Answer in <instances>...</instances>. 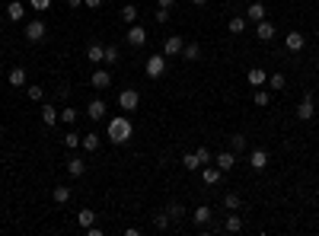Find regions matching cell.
<instances>
[{"instance_id":"6da1fadb","label":"cell","mask_w":319,"mask_h":236,"mask_svg":"<svg viewBox=\"0 0 319 236\" xmlns=\"http://www.w3.org/2000/svg\"><path fill=\"white\" fill-rule=\"evenodd\" d=\"M134 137V125H131V118H128V112L125 115H115V118H109V144H128V140Z\"/></svg>"},{"instance_id":"7a4b0ae2","label":"cell","mask_w":319,"mask_h":236,"mask_svg":"<svg viewBox=\"0 0 319 236\" xmlns=\"http://www.w3.org/2000/svg\"><path fill=\"white\" fill-rule=\"evenodd\" d=\"M144 74L150 77V80H160L163 74H166V54H150L147 61H144Z\"/></svg>"},{"instance_id":"3957f363","label":"cell","mask_w":319,"mask_h":236,"mask_svg":"<svg viewBox=\"0 0 319 236\" xmlns=\"http://www.w3.org/2000/svg\"><path fill=\"white\" fill-rule=\"evenodd\" d=\"M137 105H140V93L134 86H128V90L118 93V109H122V112H134Z\"/></svg>"},{"instance_id":"277c9868","label":"cell","mask_w":319,"mask_h":236,"mask_svg":"<svg viewBox=\"0 0 319 236\" xmlns=\"http://www.w3.org/2000/svg\"><path fill=\"white\" fill-rule=\"evenodd\" d=\"M125 42L131 45V48H144V45H147V29H144V26H137V22H131V26H128Z\"/></svg>"},{"instance_id":"5b68a950","label":"cell","mask_w":319,"mask_h":236,"mask_svg":"<svg viewBox=\"0 0 319 236\" xmlns=\"http://www.w3.org/2000/svg\"><path fill=\"white\" fill-rule=\"evenodd\" d=\"M294 112H297V118H300V122H313V115H316V105H313V93H306V96L297 102V109H294Z\"/></svg>"},{"instance_id":"8992f818","label":"cell","mask_w":319,"mask_h":236,"mask_svg":"<svg viewBox=\"0 0 319 236\" xmlns=\"http://www.w3.org/2000/svg\"><path fill=\"white\" fill-rule=\"evenodd\" d=\"M105 112H109V105H105L102 99H90L86 102V118H90V122H102Z\"/></svg>"},{"instance_id":"52a82bcc","label":"cell","mask_w":319,"mask_h":236,"mask_svg":"<svg viewBox=\"0 0 319 236\" xmlns=\"http://www.w3.org/2000/svg\"><path fill=\"white\" fill-rule=\"evenodd\" d=\"M182 48H185V39H182V35H169V39L163 42V54H166V57L182 54Z\"/></svg>"},{"instance_id":"ba28073f","label":"cell","mask_w":319,"mask_h":236,"mask_svg":"<svg viewBox=\"0 0 319 236\" xmlns=\"http://www.w3.org/2000/svg\"><path fill=\"white\" fill-rule=\"evenodd\" d=\"M45 32H48V29H45L42 19H29V22H26V39H29V42H42Z\"/></svg>"},{"instance_id":"9c48e42d","label":"cell","mask_w":319,"mask_h":236,"mask_svg":"<svg viewBox=\"0 0 319 236\" xmlns=\"http://www.w3.org/2000/svg\"><path fill=\"white\" fill-rule=\"evenodd\" d=\"M214 166H217L220 172H230V169L236 166V153H233V150H223V153H217V157H214Z\"/></svg>"},{"instance_id":"30bf717a","label":"cell","mask_w":319,"mask_h":236,"mask_svg":"<svg viewBox=\"0 0 319 236\" xmlns=\"http://www.w3.org/2000/svg\"><path fill=\"white\" fill-rule=\"evenodd\" d=\"M201 179H205V185H220L223 182V172L214 166V163H208V166H201Z\"/></svg>"},{"instance_id":"8fae6325","label":"cell","mask_w":319,"mask_h":236,"mask_svg":"<svg viewBox=\"0 0 319 236\" xmlns=\"http://www.w3.org/2000/svg\"><path fill=\"white\" fill-rule=\"evenodd\" d=\"M57 118H61L57 105H54V102H42V122L48 125V128H54V125H57Z\"/></svg>"},{"instance_id":"7c38bea8","label":"cell","mask_w":319,"mask_h":236,"mask_svg":"<svg viewBox=\"0 0 319 236\" xmlns=\"http://www.w3.org/2000/svg\"><path fill=\"white\" fill-rule=\"evenodd\" d=\"M90 83H93V90H109L112 86V74L109 70H93Z\"/></svg>"},{"instance_id":"4fadbf2b","label":"cell","mask_w":319,"mask_h":236,"mask_svg":"<svg viewBox=\"0 0 319 236\" xmlns=\"http://www.w3.org/2000/svg\"><path fill=\"white\" fill-rule=\"evenodd\" d=\"M284 45H287V51H291V54H297V51H303V45H306V35H303V32H287Z\"/></svg>"},{"instance_id":"5bb4252c","label":"cell","mask_w":319,"mask_h":236,"mask_svg":"<svg viewBox=\"0 0 319 236\" xmlns=\"http://www.w3.org/2000/svg\"><path fill=\"white\" fill-rule=\"evenodd\" d=\"M7 83L10 86H29V74H26V67H13L7 74Z\"/></svg>"},{"instance_id":"9a60e30c","label":"cell","mask_w":319,"mask_h":236,"mask_svg":"<svg viewBox=\"0 0 319 236\" xmlns=\"http://www.w3.org/2000/svg\"><path fill=\"white\" fill-rule=\"evenodd\" d=\"M255 35H258V42H271L275 39V22H268V19H262V22H255Z\"/></svg>"},{"instance_id":"2e32d148","label":"cell","mask_w":319,"mask_h":236,"mask_svg":"<svg viewBox=\"0 0 319 236\" xmlns=\"http://www.w3.org/2000/svg\"><path fill=\"white\" fill-rule=\"evenodd\" d=\"M83 172H86L83 157H67V175H70V179H80Z\"/></svg>"},{"instance_id":"e0dca14e","label":"cell","mask_w":319,"mask_h":236,"mask_svg":"<svg viewBox=\"0 0 319 236\" xmlns=\"http://www.w3.org/2000/svg\"><path fill=\"white\" fill-rule=\"evenodd\" d=\"M249 166H252V169H258V172H262V169L268 166V153H265L262 147H258V150H249Z\"/></svg>"},{"instance_id":"ac0fdd59","label":"cell","mask_w":319,"mask_h":236,"mask_svg":"<svg viewBox=\"0 0 319 236\" xmlns=\"http://www.w3.org/2000/svg\"><path fill=\"white\" fill-rule=\"evenodd\" d=\"M86 61H90V64H102V61H105V45L93 42L90 48H86Z\"/></svg>"},{"instance_id":"d6986e66","label":"cell","mask_w":319,"mask_h":236,"mask_svg":"<svg viewBox=\"0 0 319 236\" xmlns=\"http://www.w3.org/2000/svg\"><path fill=\"white\" fill-rule=\"evenodd\" d=\"M211 217H214V214H211V208H208V204H198V208L192 211V220L198 223V227H208Z\"/></svg>"},{"instance_id":"ffe728a7","label":"cell","mask_w":319,"mask_h":236,"mask_svg":"<svg viewBox=\"0 0 319 236\" xmlns=\"http://www.w3.org/2000/svg\"><path fill=\"white\" fill-rule=\"evenodd\" d=\"M80 147H83L86 153H96V150L102 147V137H99L96 131H90V134H83V140H80Z\"/></svg>"},{"instance_id":"44dd1931","label":"cell","mask_w":319,"mask_h":236,"mask_svg":"<svg viewBox=\"0 0 319 236\" xmlns=\"http://www.w3.org/2000/svg\"><path fill=\"white\" fill-rule=\"evenodd\" d=\"M7 16L13 22H19L22 16H26V4H22V0H10V4H7Z\"/></svg>"},{"instance_id":"7402d4cb","label":"cell","mask_w":319,"mask_h":236,"mask_svg":"<svg viewBox=\"0 0 319 236\" xmlns=\"http://www.w3.org/2000/svg\"><path fill=\"white\" fill-rule=\"evenodd\" d=\"M246 80H249V86H255V90H258V86H265V83H268V74H265L262 67H252L249 74H246Z\"/></svg>"},{"instance_id":"603a6c76","label":"cell","mask_w":319,"mask_h":236,"mask_svg":"<svg viewBox=\"0 0 319 236\" xmlns=\"http://www.w3.org/2000/svg\"><path fill=\"white\" fill-rule=\"evenodd\" d=\"M246 19H249V22H262L265 19V7L258 4V0H255V4H249V7H246Z\"/></svg>"},{"instance_id":"cb8c5ba5","label":"cell","mask_w":319,"mask_h":236,"mask_svg":"<svg viewBox=\"0 0 319 236\" xmlns=\"http://www.w3.org/2000/svg\"><path fill=\"white\" fill-rule=\"evenodd\" d=\"M77 223H80V227H93V223H96V211H90V208H80L77 211Z\"/></svg>"},{"instance_id":"d4e9b609","label":"cell","mask_w":319,"mask_h":236,"mask_svg":"<svg viewBox=\"0 0 319 236\" xmlns=\"http://www.w3.org/2000/svg\"><path fill=\"white\" fill-rule=\"evenodd\" d=\"M246 26H249V19H246V16H230V22H227V29H230L233 35H243Z\"/></svg>"},{"instance_id":"484cf974","label":"cell","mask_w":319,"mask_h":236,"mask_svg":"<svg viewBox=\"0 0 319 236\" xmlns=\"http://www.w3.org/2000/svg\"><path fill=\"white\" fill-rule=\"evenodd\" d=\"M252 102L258 105V109H265V105H271V90H262V86H258V90L252 93Z\"/></svg>"},{"instance_id":"4316f807","label":"cell","mask_w":319,"mask_h":236,"mask_svg":"<svg viewBox=\"0 0 319 236\" xmlns=\"http://www.w3.org/2000/svg\"><path fill=\"white\" fill-rule=\"evenodd\" d=\"M223 230H227V233H240V230H243V217H240V214H227V220H223Z\"/></svg>"},{"instance_id":"83f0119b","label":"cell","mask_w":319,"mask_h":236,"mask_svg":"<svg viewBox=\"0 0 319 236\" xmlns=\"http://www.w3.org/2000/svg\"><path fill=\"white\" fill-rule=\"evenodd\" d=\"M182 57H185V61H198V57H201V45H198V42H188L185 48H182Z\"/></svg>"},{"instance_id":"f1b7e54d","label":"cell","mask_w":319,"mask_h":236,"mask_svg":"<svg viewBox=\"0 0 319 236\" xmlns=\"http://www.w3.org/2000/svg\"><path fill=\"white\" fill-rule=\"evenodd\" d=\"M51 198H54V204H57V208L67 204V201H70V188H67V185H57L54 192H51Z\"/></svg>"},{"instance_id":"f546056e","label":"cell","mask_w":319,"mask_h":236,"mask_svg":"<svg viewBox=\"0 0 319 236\" xmlns=\"http://www.w3.org/2000/svg\"><path fill=\"white\" fill-rule=\"evenodd\" d=\"M169 214L166 211H157V214H153V230H169Z\"/></svg>"},{"instance_id":"4dcf8cb0","label":"cell","mask_w":319,"mask_h":236,"mask_svg":"<svg viewBox=\"0 0 319 236\" xmlns=\"http://www.w3.org/2000/svg\"><path fill=\"white\" fill-rule=\"evenodd\" d=\"M240 204H243V198L236 195V192H227V195H223V208H227V211H240Z\"/></svg>"},{"instance_id":"1f68e13d","label":"cell","mask_w":319,"mask_h":236,"mask_svg":"<svg viewBox=\"0 0 319 236\" xmlns=\"http://www.w3.org/2000/svg\"><path fill=\"white\" fill-rule=\"evenodd\" d=\"M246 147H249V140H246V134H233V137H230V150H233V153H243Z\"/></svg>"},{"instance_id":"d6a6232c","label":"cell","mask_w":319,"mask_h":236,"mask_svg":"<svg viewBox=\"0 0 319 236\" xmlns=\"http://www.w3.org/2000/svg\"><path fill=\"white\" fill-rule=\"evenodd\" d=\"M137 13H140V10H137L134 4H128V7H122V19L128 22V26H131V22H137Z\"/></svg>"},{"instance_id":"836d02e7","label":"cell","mask_w":319,"mask_h":236,"mask_svg":"<svg viewBox=\"0 0 319 236\" xmlns=\"http://www.w3.org/2000/svg\"><path fill=\"white\" fill-rule=\"evenodd\" d=\"M80 140H83V134L67 131V134H64V147H67V150H77V147H80Z\"/></svg>"},{"instance_id":"e575fe53","label":"cell","mask_w":319,"mask_h":236,"mask_svg":"<svg viewBox=\"0 0 319 236\" xmlns=\"http://www.w3.org/2000/svg\"><path fill=\"white\" fill-rule=\"evenodd\" d=\"M77 118H80L77 109H70V105H64V109H61V122L64 125H77Z\"/></svg>"},{"instance_id":"d590c367","label":"cell","mask_w":319,"mask_h":236,"mask_svg":"<svg viewBox=\"0 0 319 236\" xmlns=\"http://www.w3.org/2000/svg\"><path fill=\"white\" fill-rule=\"evenodd\" d=\"M166 214H169V220H179V217H185V208L179 201H169L166 204Z\"/></svg>"},{"instance_id":"8d00e7d4","label":"cell","mask_w":319,"mask_h":236,"mask_svg":"<svg viewBox=\"0 0 319 236\" xmlns=\"http://www.w3.org/2000/svg\"><path fill=\"white\" fill-rule=\"evenodd\" d=\"M105 61H109V67L122 61V51H118V45H105Z\"/></svg>"},{"instance_id":"74e56055","label":"cell","mask_w":319,"mask_h":236,"mask_svg":"<svg viewBox=\"0 0 319 236\" xmlns=\"http://www.w3.org/2000/svg\"><path fill=\"white\" fill-rule=\"evenodd\" d=\"M26 96H29L32 102H45V90L35 86V83H29V86H26Z\"/></svg>"},{"instance_id":"f35d334b","label":"cell","mask_w":319,"mask_h":236,"mask_svg":"<svg viewBox=\"0 0 319 236\" xmlns=\"http://www.w3.org/2000/svg\"><path fill=\"white\" fill-rule=\"evenodd\" d=\"M287 86V77L284 74H271L268 77V90H284Z\"/></svg>"},{"instance_id":"ab89813d","label":"cell","mask_w":319,"mask_h":236,"mask_svg":"<svg viewBox=\"0 0 319 236\" xmlns=\"http://www.w3.org/2000/svg\"><path fill=\"white\" fill-rule=\"evenodd\" d=\"M182 166L195 172V169H201V163H198V157H195V153H185V157H182Z\"/></svg>"},{"instance_id":"60d3db41","label":"cell","mask_w":319,"mask_h":236,"mask_svg":"<svg viewBox=\"0 0 319 236\" xmlns=\"http://www.w3.org/2000/svg\"><path fill=\"white\" fill-rule=\"evenodd\" d=\"M195 157H198V163H201V166L214 163V157H211V150H208V147H198V150H195Z\"/></svg>"},{"instance_id":"b9f144b4","label":"cell","mask_w":319,"mask_h":236,"mask_svg":"<svg viewBox=\"0 0 319 236\" xmlns=\"http://www.w3.org/2000/svg\"><path fill=\"white\" fill-rule=\"evenodd\" d=\"M153 19H157V26H163V22L169 19V10H166V7H157V13H153Z\"/></svg>"},{"instance_id":"7bdbcfd3","label":"cell","mask_w":319,"mask_h":236,"mask_svg":"<svg viewBox=\"0 0 319 236\" xmlns=\"http://www.w3.org/2000/svg\"><path fill=\"white\" fill-rule=\"evenodd\" d=\"M54 93H57V99H61V102H67V99H70V86H67V83H61Z\"/></svg>"},{"instance_id":"ee69618b","label":"cell","mask_w":319,"mask_h":236,"mask_svg":"<svg viewBox=\"0 0 319 236\" xmlns=\"http://www.w3.org/2000/svg\"><path fill=\"white\" fill-rule=\"evenodd\" d=\"M29 7H32V10H48L51 0H29Z\"/></svg>"},{"instance_id":"f6af8a7d","label":"cell","mask_w":319,"mask_h":236,"mask_svg":"<svg viewBox=\"0 0 319 236\" xmlns=\"http://www.w3.org/2000/svg\"><path fill=\"white\" fill-rule=\"evenodd\" d=\"M86 236H102V227H96V223H93V227H86Z\"/></svg>"},{"instance_id":"bcb514c9","label":"cell","mask_w":319,"mask_h":236,"mask_svg":"<svg viewBox=\"0 0 319 236\" xmlns=\"http://www.w3.org/2000/svg\"><path fill=\"white\" fill-rule=\"evenodd\" d=\"M83 7H90V10H99V7H102V0H83Z\"/></svg>"},{"instance_id":"7dc6e473","label":"cell","mask_w":319,"mask_h":236,"mask_svg":"<svg viewBox=\"0 0 319 236\" xmlns=\"http://www.w3.org/2000/svg\"><path fill=\"white\" fill-rule=\"evenodd\" d=\"M172 4H176V0H157V7H166V10H169Z\"/></svg>"},{"instance_id":"c3c4849f","label":"cell","mask_w":319,"mask_h":236,"mask_svg":"<svg viewBox=\"0 0 319 236\" xmlns=\"http://www.w3.org/2000/svg\"><path fill=\"white\" fill-rule=\"evenodd\" d=\"M67 7H74V10H77V7H83V0H67Z\"/></svg>"},{"instance_id":"681fc988","label":"cell","mask_w":319,"mask_h":236,"mask_svg":"<svg viewBox=\"0 0 319 236\" xmlns=\"http://www.w3.org/2000/svg\"><path fill=\"white\" fill-rule=\"evenodd\" d=\"M192 4H195V7H205V4H208V0H192Z\"/></svg>"},{"instance_id":"f907efd6","label":"cell","mask_w":319,"mask_h":236,"mask_svg":"<svg viewBox=\"0 0 319 236\" xmlns=\"http://www.w3.org/2000/svg\"><path fill=\"white\" fill-rule=\"evenodd\" d=\"M316 67H319V54H316Z\"/></svg>"}]
</instances>
